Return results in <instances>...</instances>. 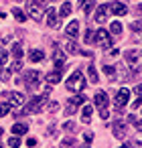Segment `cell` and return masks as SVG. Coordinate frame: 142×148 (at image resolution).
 <instances>
[{"label":"cell","mask_w":142,"mask_h":148,"mask_svg":"<svg viewBox=\"0 0 142 148\" xmlns=\"http://www.w3.org/2000/svg\"><path fill=\"white\" fill-rule=\"evenodd\" d=\"M8 112H10V103H0V118L6 116Z\"/></svg>","instance_id":"obj_36"},{"label":"cell","mask_w":142,"mask_h":148,"mask_svg":"<svg viewBox=\"0 0 142 148\" xmlns=\"http://www.w3.org/2000/svg\"><path fill=\"white\" fill-rule=\"evenodd\" d=\"M81 148H89V144H85V146H81Z\"/></svg>","instance_id":"obj_52"},{"label":"cell","mask_w":142,"mask_h":148,"mask_svg":"<svg viewBox=\"0 0 142 148\" xmlns=\"http://www.w3.org/2000/svg\"><path fill=\"white\" fill-rule=\"evenodd\" d=\"M12 14H14V18H16L19 23H25V21H27V14H25L21 8H12Z\"/></svg>","instance_id":"obj_24"},{"label":"cell","mask_w":142,"mask_h":148,"mask_svg":"<svg viewBox=\"0 0 142 148\" xmlns=\"http://www.w3.org/2000/svg\"><path fill=\"white\" fill-rule=\"evenodd\" d=\"M47 27H51V29L59 27V14L55 12V8H47Z\"/></svg>","instance_id":"obj_11"},{"label":"cell","mask_w":142,"mask_h":148,"mask_svg":"<svg viewBox=\"0 0 142 148\" xmlns=\"http://www.w3.org/2000/svg\"><path fill=\"white\" fill-rule=\"evenodd\" d=\"M57 108H59L57 101H49V103H47V110H49V112H57Z\"/></svg>","instance_id":"obj_38"},{"label":"cell","mask_w":142,"mask_h":148,"mask_svg":"<svg viewBox=\"0 0 142 148\" xmlns=\"http://www.w3.org/2000/svg\"><path fill=\"white\" fill-rule=\"evenodd\" d=\"M27 146H31V148L37 146V138H29V140H27Z\"/></svg>","instance_id":"obj_42"},{"label":"cell","mask_w":142,"mask_h":148,"mask_svg":"<svg viewBox=\"0 0 142 148\" xmlns=\"http://www.w3.org/2000/svg\"><path fill=\"white\" fill-rule=\"evenodd\" d=\"M136 12H138V14L142 16V4H138V6H136Z\"/></svg>","instance_id":"obj_48"},{"label":"cell","mask_w":142,"mask_h":148,"mask_svg":"<svg viewBox=\"0 0 142 148\" xmlns=\"http://www.w3.org/2000/svg\"><path fill=\"white\" fill-rule=\"evenodd\" d=\"M130 29H132L134 33H142V21H134V23L130 25Z\"/></svg>","instance_id":"obj_33"},{"label":"cell","mask_w":142,"mask_h":148,"mask_svg":"<svg viewBox=\"0 0 142 148\" xmlns=\"http://www.w3.org/2000/svg\"><path fill=\"white\" fill-rule=\"evenodd\" d=\"M41 75H43V73H39V71H27V73L21 77V83H25V85L33 91V89H37V87H39Z\"/></svg>","instance_id":"obj_4"},{"label":"cell","mask_w":142,"mask_h":148,"mask_svg":"<svg viewBox=\"0 0 142 148\" xmlns=\"http://www.w3.org/2000/svg\"><path fill=\"white\" fill-rule=\"evenodd\" d=\"M6 99L12 103V106H23L25 103V95L21 91H8L6 93Z\"/></svg>","instance_id":"obj_12"},{"label":"cell","mask_w":142,"mask_h":148,"mask_svg":"<svg viewBox=\"0 0 142 148\" xmlns=\"http://www.w3.org/2000/svg\"><path fill=\"white\" fill-rule=\"evenodd\" d=\"M23 69V59H14L10 65V71H21Z\"/></svg>","instance_id":"obj_28"},{"label":"cell","mask_w":142,"mask_h":148,"mask_svg":"<svg viewBox=\"0 0 142 148\" xmlns=\"http://www.w3.org/2000/svg\"><path fill=\"white\" fill-rule=\"evenodd\" d=\"M106 6H108V12L118 14V16H124V14L128 12V8H126L124 2H110V4H106Z\"/></svg>","instance_id":"obj_10"},{"label":"cell","mask_w":142,"mask_h":148,"mask_svg":"<svg viewBox=\"0 0 142 148\" xmlns=\"http://www.w3.org/2000/svg\"><path fill=\"white\" fill-rule=\"evenodd\" d=\"M104 73H106L110 79H114V77H116V75H114V73H116V69H114V67H110V65H106V67H104Z\"/></svg>","instance_id":"obj_34"},{"label":"cell","mask_w":142,"mask_h":148,"mask_svg":"<svg viewBox=\"0 0 142 148\" xmlns=\"http://www.w3.org/2000/svg\"><path fill=\"white\" fill-rule=\"evenodd\" d=\"M8 146H10V148H19V146H21V138H19V136L8 138Z\"/></svg>","instance_id":"obj_29"},{"label":"cell","mask_w":142,"mask_h":148,"mask_svg":"<svg viewBox=\"0 0 142 148\" xmlns=\"http://www.w3.org/2000/svg\"><path fill=\"white\" fill-rule=\"evenodd\" d=\"M0 148H2V146H0Z\"/></svg>","instance_id":"obj_55"},{"label":"cell","mask_w":142,"mask_h":148,"mask_svg":"<svg viewBox=\"0 0 142 148\" xmlns=\"http://www.w3.org/2000/svg\"><path fill=\"white\" fill-rule=\"evenodd\" d=\"M128 97H130V89H126V87H122V89L116 93V97H114V106H116L118 114H122V108L128 103Z\"/></svg>","instance_id":"obj_6"},{"label":"cell","mask_w":142,"mask_h":148,"mask_svg":"<svg viewBox=\"0 0 142 148\" xmlns=\"http://www.w3.org/2000/svg\"><path fill=\"white\" fill-rule=\"evenodd\" d=\"M67 51L71 53V55H75V53H79V47H77V43H67Z\"/></svg>","instance_id":"obj_31"},{"label":"cell","mask_w":142,"mask_h":148,"mask_svg":"<svg viewBox=\"0 0 142 148\" xmlns=\"http://www.w3.org/2000/svg\"><path fill=\"white\" fill-rule=\"evenodd\" d=\"M132 146H134V142H124L120 148H132Z\"/></svg>","instance_id":"obj_47"},{"label":"cell","mask_w":142,"mask_h":148,"mask_svg":"<svg viewBox=\"0 0 142 148\" xmlns=\"http://www.w3.org/2000/svg\"><path fill=\"white\" fill-rule=\"evenodd\" d=\"M53 65H55L57 71H63V67H65V55H63V51L59 47L53 49Z\"/></svg>","instance_id":"obj_9"},{"label":"cell","mask_w":142,"mask_h":148,"mask_svg":"<svg viewBox=\"0 0 142 148\" xmlns=\"http://www.w3.org/2000/svg\"><path fill=\"white\" fill-rule=\"evenodd\" d=\"M63 128H65L67 132H71V134H73V132L77 130V124H73V122H65V124H63Z\"/></svg>","instance_id":"obj_35"},{"label":"cell","mask_w":142,"mask_h":148,"mask_svg":"<svg viewBox=\"0 0 142 148\" xmlns=\"http://www.w3.org/2000/svg\"><path fill=\"white\" fill-rule=\"evenodd\" d=\"M126 63L130 65V69L134 71V73H140L142 71V51H138V49H130V51H126Z\"/></svg>","instance_id":"obj_3"},{"label":"cell","mask_w":142,"mask_h":148,"mask_svg":"<svg viewBox=\"0 0 142 148\" xmlns=\"http://www.w3.org/2000/svg\"><path fill=\"white\" fill-rule=\"evenodd\" d=\"M91 114H93V108H89V106H83V112H81V122L89 124V122H91Z\"/></svg>","instance_id":"obj_21"},{"label":"cell","mask_w":142,"mask_h":148,"mask_svg":"<svg viewBox=\"0 0 142 148\" xmlns=\"http://www.w3.org/2000/svg\"><path fill=\"white\" fill-rule=\"evenodd\" d=\"M16 2H21V0H16Z\"/></svg>","instance_id":"obj_54"},{"label":"cell","mask_w":142,"mask_h":148,"mask_svg":"<svg viewBox=\"0 0 142 148\" xmlns=\"http://www.w3.org/2000/svg\"><path fill=\"white\" fill-rule=\"evenodd\" d=\"M142 106V95H138L136 99H134V103H132V108H140Z\"/></svg>","instance_id":"obj_41"},{"label":"cell","mask_w":142,"mask_h":148,"mask_svg":"<svg viewBox=\"0 0 142 148\" xmlns=\"http://www.w3.org/2000/svg\"><path fill=\"white\" fill-rule=\"evenodd\" d=\"M12 55H14V59H23V45H21V43H14Z\"/></svg>","instance_id":"obj_25"},{"label":"cell","mask_w":142,"mask_h":148,"mask_svg":"<svg viewBox=\"0 0 142 148\" xmlns=\"http://www.w3.org/2000/svg\"><path fill=\"white\" fill-rule=\"evenodd\" d=\"M122 31H124V25H122L120 21H116V23L110 25V33H112V35H122Z\"/></svg>","instance_id":"obj_23"},{"label":"cell","mask_w":142,"mask_h":148,"mask_svg":"<svg viewBox=\"0 0 142 148\" xmlns=\"http://www.w3.org/2000/svg\"><path fill=\"white\" fill-rule=\"evenodd\" d=\"M83 39H85V43H89V41H93V33H91V31L87 29V31H85V37H83Z\"/></svg>","instance_id":"obj_40"},{"label":"cell","mask_w":142,"mask_h":148,"mask_svg":"<svg viewBox=\"0 0 142 148\" xmlns=\"http://www.w3.org/2000/svg\"><path fill=\"white\" fill-rule=\"evenodd\" d=\"M10 75H12V71H10V69H0V79H2V81H8V79H10Z\"/></svg>","instance_id":"obj_30"},{"label":"cell","mask_w":142,"mask_h":148,"mask_svg":"<svg viewBox=\"0 0 142 148\" xmlns=\"http://www.w3.org/2000/svg\"><path fill=\"white\" fill-rule=\"evenodd\" d=\"M128 122H130V124H134V126H136V122H138V120H136V116H134V114H130V116H128Z\"/></svg>","instance_id":"obj_44"},{"label":"cell","mask_w":142,"mask_h":148,"mask_svg":"<svg viewBox=\"0 0 142 148\" xmlns=\"http://www.w3.org/2000/svg\"><path fill=\"white\" fill-rule=\"evenodd\" d=\"M136 128H140V130H142V120H138V122H136Z\"/></svg>","instance_id":"obj_49"},{"label":"cell","mask_w":142,"mask_h":148,"mask_svg":"<svg viewBox=\"0 0 142 148\" xmlns=\"http://www.w3.org/2000/svg\"><path fill=\"white\" fill-rule=\"evenodd\" d=\"M134 140H136L134 144H138V146H142V132H140V134H136V138H134Z\"/></svg>","instance_id":"obj_43"},{"label":"cell","mask_w":142,"mask_h":148,"mask_svg":"<svg viewBox=\"0 0 142 148\" xmlns=\"http://www.w3.org/2000/svg\"><path fill=\"white\" fill-rule=\"evenodd\" d=\"M77 33H79V23H77V21H71V23L67 25V29H65V35L73 41V39L77 37Z\"/></svg>","instance_id":"obj_13"},{"label":"cell","mask_w":142,"mask_h":148,"mask_svg":"<svg viewBox=\"0 0 142 148\" xmlns=\"http://www.w3.org/2000/svg\"><path fill=\"white\" fill-rule=\"evenodd\" d=\"M0 136H2V128H0Z\"/></svg>","instance_id":"obj_53"},{"label":"cell","mask_w":142,"mask_h":148,"mask_svg":"<svg viewBox=\"0 0 142 148\" xmlns=\"http://www.w3.org/2000/svg\"><path fill=\"white\" fill-rule=\"evenodd\" d=\"M83 140H85V144H91V140H93V132H85Z\"/></svg>","instance_id":"obj_39"},{"label":"cell","mask_w":142,"mask_h":148,"mask_svg":"<svg viewBox=\"0 0 142 148\" xmlns=\"http://www.w3.org/2000/svg\"><path fill=\"white\" fill-rule=\"evenodd\" d=\"M45 59V53L41 51V49H31L29 51V61H33V63H41Z\"/></svg>","instance_id":"obj_14"},{"label":"cell","mask_w":142,"mask_h":148,"mask_svg":"<svg viewBox=\"0 0 142 148\" xmlns=\"http://www.w3.org/2000/svg\"><path fill=\"white\" fill-rule=\"evenodd\" d=\"M27 10H29V16H31L35 23H41V18H43V8H41V4L29 0V2H27Z\"/></svg>","instance_id":"obj_8"},{"label":"cell","mask_w":142,"mask_h":148,"mask_svg":"<svg viewBox=\"0 0 142 148\" xmlns=\"http://www.w3.org/2000/svg\"><path fill=\"white\" fill-rule=\"evenodd\" d=\"M45 79H47V83H49V85H53V83L57 85V83L61 81V71H57V69H55V71H51Z\"/></svg>","instance_id":"obj_19"},{"label":"cell","mask_w":142,"mask_h":148,"mask_svg":"<svg viewBox=\"0 0 142 148\" xmlns=\"http://www.w3.org/2000/svg\"><path fill=\"white\" fill-rule=\"evenodd\" d=\"M0 18H6V14H4L2 10H0Z\"/></svg>","instance_id":"obj_51"},{"label":"cell","mask_w":142,"mask_h":148,"mask_svg":"<svg viewBox=\"0 0 142 148\" xmlns=\"http://www.w3.org/2000/svg\"><path fill=\"white\" fill-rule=\"evenodd\" d=\"M99 118H102V120H108V118H110L108 108H99Z\"/></svg>","instance_id":"obj_37"},{"label":"cell","mask_w":142,"mask_h":148,"mask_svg":"<svg viewBox=\"0 0 142 148\" xmlns=\"http://www.w3.org/2000/svg\"><path fill=\"white\" fill-rule=\"evenodd\" d=\"M73 146H75V140L73 138H65L61 142V148H73Z\"/></svg>","instance_id":"obj_32"},{"label":"cell","mask_w":142,"mask_h":148,"mask_svg":"<svg viewBox=\"0 0 142 148\" xmlns=\"http://www.w3.org/2000/svg\"><path fill=\"white\" fill-rule=\"evenodd\" d=\"M108 14H110V12H108V6H99L97 12H95V23H99V25L106 23V21H108Z\"/></svg>","instance_id":"obj_17"},{"label":"cell","mask_w":142,"mask_h":148,"mask_svg":"<svg viewBox=\"0 0 142 148\" xmlns=\"http://www.w3.org/2000/svg\"><path fill=\"white\" fill-rule=\"evenodd\" d=\"M59 14H61V16H69V14H71V2H65V4L61 6Z\"/></svg>","instance_id":"obj_27"},{"label":"cell","mask_w":142,"mask_h":148,"mask_svg":"<svg viewBox=\"0 0 142 148\" xmlns=\"http://www.w3.org/2000/svg\"><path fill=\"white\" fill-rule=\"evenodd\" d=\"M49 93H51V87H47V89L43 91V95H41V97H35V99H31V101L27 103V108H25V110L16 112V116H21V114L25 116V114H37V112H41V108L45 106V101H47Z\"/></svg>","instance_id":"obj_1"},{"label":"cell","mask_w":142,"mask_h":148,"mask_svg":"<svg viewBox=\"0 0 142 148\" xmlns=\"http://www.w3.org/2000/svg\"><path fill=\"white\" fill-rule=\"evenodd\" d=\"M93 41H95L99 47H104L106 51L112 47V37H110V33H108V31H104V29H99V31L93 35Z\"/></svg>","instance_id":"obj_5"},{"label":"cell","mask_w":142,"mask_h":148,"mask_svg":"<svg viewBox=\"0 0 142 148\" xmlns=\"http://www.w3.org/2000/svg\"><path fill=\"white\" fill-rule=\"evenodd\" d=\"M112 130H114V136L120 138V140L126 136V126H124L122 122H114V128H112Z\"/></svg>","instance_id":"obj_18"},{"label":"cell","mask_w":142,"mask_h":148,"mask_svg":"<svg viewBox=\"0 0 142 148\" xmlns=\"http://www.w3.org/2000/svg\"><path fill=\"white\" fill-rule=\"evenodd\" d=\"M6 61H8V51L6 49H0V69H4Z\"/></svg>","instance_id":"obj_26"},{"label":"cell","mask_w":142,"mask_h":148,"mask_svg":"<svg viewBox=\"0 0 142 148\" xmlns=\"http://www.w3.org/2000/svg\"><path fill=\"white\" fill-rule=\"evenodd\" d=\"M87 75H89V81H91V83H97V81H99V75H97L93 63H89V67H87Z\"/></svg>","instance_id":"obj_22"},{"label":"cell","mask_w":142,"mask_h":148,"mask_svg":"<svg viewBox=\"0 0 142 148\" xmlns=\"http://www.w3.org/2000/svg\"><path fill=\"white\" fill-rule=\"evenodd\" d=\"M69 108L65 110V116H73L75 114V110H77V106H83L85 103V95L83 93H75L73 97H69Z\"/></svg>","instance_id":"obj_7"},{"label":"cell","mask_w":142,"mask_h":148,"mask_svg":"<svg viewBox=\"0 0 142 148\" xmlns=\"http://www.w3.org/2000/svg\"><path fill=\"white\" fill-rule=\"evenodd\" d=\"M134 93H136V95H142V83H138V85H136V89H134Z\"/></svg>","instance_id":"obj_45"},{"label":"cell","mask_w":142,"mask_h":148,"mask_svg":"<svg viewBox=\"0 0 142 148\" xmlns=\"http://www.w3.org/2000/svg\"><path fill=\"white\" fill-rule=\"evenodd\" d=\"M27 132H29V126H27V124L16 122V124L12 126V134H14V136H23V134H27Z\"/></svg>","instance_id":"obj_20"},{"label":"cell","mask_w":142,"mask_h":148,"mask_svg":"<svg viewBox=\"0 0 142 148\" xmlns=\"http://www.w3.org/2000/svg\"><path fill=\"white\" fill-rule=\"evenodd\" d=\"M93 4H95V0H79V10L85 12V14H89L93 10Z\"/></svg>","instance_id":"obj_16"},{"label":"cell","mask_w":142,"mask_h":148,"mask_svg":"<svg viewBox=\"0 0 142 148\" xmlns=\"http://www.w3.org/2000/svg\"><path fill=\"white\" fill-rule=\"evenodd\" d=\"M93 101H95L97 108H108V93L106 91H97L95 97H93Z\"/></svg>","instance_id":"obj_15"},{"label":"cell","mask_w":142,"mask_h":148,"mask_svg":"<svg viewBox=\"0 0 142 148\" xmlns=\"http://www.w3.org/2000/svg\"><path fill=\"white\" fill-rule=\"evenodd\" d=\"M81 55H85V57H89V59L93 57V53H91V51H87V49H85V51H81Z\"/></svg>","instance_id":"obj_46"},{"label":"cell","mask_w":142,"mask_h":148,"mask_svg":"<svg viewBox=\"0 0 142 148\" xmlns=\"http://www.w3.org/2000/svg\"><path fill=\"white\" fill-rule=\"evenodd\" d=\"M67 89L69 91H75V93H81L83 89H85V85H87V81H85V75L81 73V71H75L69 79H67Z\"/></svg>","instance_id":"obj_2"},{"label":"cell","mask_w":142,"mask_h":148,"mask_svg":"<svg viewBox=\"0 0 142 148\" xmlns=\"http://www.w3.org/2000/svg\"><path fill=\"white\" fill-rule=\"evenodd\" d=\"M33 2H37V4H43V2H45V0H33Z\"/></svg>","instance_id":"obj_50"}]
</instances>
